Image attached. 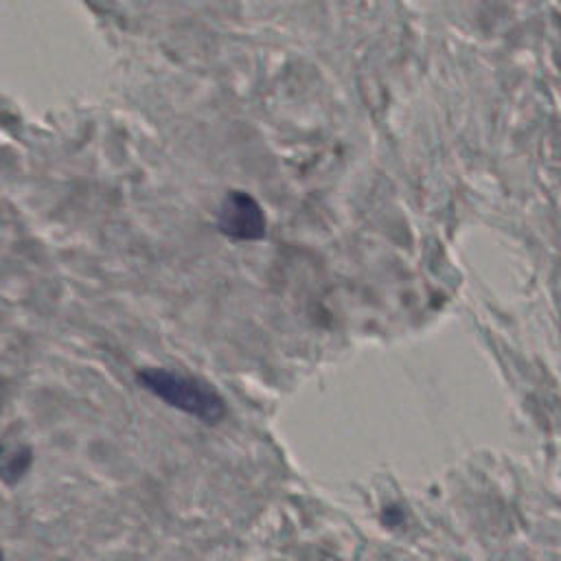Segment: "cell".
Instances as JSON below:
<instances>
[{
    "instance_id": "obj_3",
    "label": "cell",
    "mask_w": 561,
    "mask_h": 561,
    "mask_svg": "<svg viewBox=\"0 0 561 561\" xmlns=\"http://www.w3.org/2000/svg\"><path fill=\"white\" fill-rule=\"evenodd\" d=\"M34 465V450L29 443L8 435L0 441V480L14 487L19 485Z\"/></svg>"
},
{
    "instance_id": "obj_1",
    "label": "cell",
    "mask_w": 561,
    "mask_h": 561,
    "mask_svg": "<svg viewBox=\"0 0 561 561\" xmlns=\"http://www.w3.org/2000/svg\"><path fill=\"white\" fill-rule=\"evenodd\" d=\"M138 382L145 391H149L167 406L207 426L220 424L229 413L224 398L211 385L194 376H186V373L162 366H149L138 370Z\"/></svg>"
},
{
    "instance_id": "obj_2",
    "label": "cell",
    "mask_w": 561,
    "mask_h": 561,
    "mask_svg": "<svg viewBox=\"0 0 561 561\" xmlns=\"http://www.w3.org/2000/svg\"><path fill=\"white\" fill-rule=\"evenodd\" d=\"M218 224L227 237L240 242H253L266 235V216L257 200L244 192H233L224 198Z\"/></svg>"
},
{
    "instance_id": "obj_4",
    "label": "cell",
    "mask_w": 561,
    "mask_h": 561,
    "mask_svg": "<svg viewBox=\"0 0 561 561\" xmlns=\"http://www.w3.org/2000/svg\"><path fill=\"white\" fill-rule=\"evenodd\" d=\"M0 561H5V554H3V548H0Z\"/></svg>"
}]
</instances>
